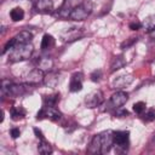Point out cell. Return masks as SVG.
Wrapping results in <instances>:
<instances>
[{
	"instance_id": "cell-1",
	"label": "cell",
	"mask_w": 155,
	"mask_h": 155,
	"mask_svg": "<svg viewBox=\"0 0 155 155\" xmlns=\"http://www.w3.org/2000/svg\"><path fill=\"white\" fill-rule=\"evenodd\" d=\"M111 145H114V138H113V131L108 130L104 132H101L96 134L88 147V153L92 154H105L110 150Z\"/></svg>"
},
{
	"instance_id": "cell-2",
	"label": "cell",
	"mask_w": 155,
	"mask_h": 155,
	"mask_svg": "<svg viewBox=\"0 0 155 155\" xmlns=\"http://www.w3.org/2000/svg\"><path fill=\"white\" fill-rule=\"evenodd\" d=\"M31 53H33V45L30 42L29 44H18V45H15L10 50L8 59L11 62L27 61L30 58Z\"/></svg>"
},
{
	"instance_id": "cell-3",
	"label": "cell",
	"mask_w": 155,
	"mask_h": 155,
	"mask_svg": "<svg viewBox=\"0 0 155 155\" xmlns=\"http://www.w3.org/2000/svg\"><path fill=\"white\" fill-rule=\"evenodd\" d=\"M91 12V4L87 5V2L78 5L70 13V19L73 21H84Z\"/></svg>"
},
{
	"instance_id": "cell-4",
	"label": "cell",
	"mask_w": 155,
	"mask_h": 155,
	"mask_svg": "<svg viewBox=\"0 0 155 155\" xmlns=\"http://www.w3.org/2000/svg\"><path fill=\"white\" fill-rule=\"evenodd\" d=\"M62 116V114L54 108V107H42L40 109V111L38 113V116L36 119L38 120H42V119H50L52 121H56V120H59Z\"/></svg>"
},
{
	"instance_id": "cell-5",
	"label": "cell",
	"mask_w": 155,
	"mask_h": 155,
	"mask_svg": "<svg viewBox=\"0 0 155 155\" xmlns=\"http://www.w3.org/2000/svg\"><path fill=\"white\" fill-rule=\"evenodd\" d=\"M44 80H45V74H44V70L40 68L33 69L24 76V82L28 85H36L42 82Z\"/></svg>"
},
{
	"instance_id": "cell-6",
	"label": "cell",
	"mask_w": 155,
	"mask_h": 155,
	"mask_svg": "<svg viewBox=\"0 0 155 155\" xmlns=\"http://www.w3.org/2000/svg\"><path fill=\"white\" fill-rule=\"evenodd\" d=\"M103 102V93L99 90H96L91 93H88L85 98V103L88 108H96Z\"/></svg>"
},
{
	"instance_id": "cell-7",
	"label": "cell",
	"mask_w": 155,
	"mask_h": 155,
	"mask_svg": "<svg viewBox=\"0 0 155 155\" xmlns=\"http://www.w3.org/2000/svg\"><path fill=\"white\" fill-rule=\"evenodd\" d=\"M78 5H80V0H63V4L58 10V15L61 17H69Z\"/></svg>"
},
{
	"instance_id": "cell-8",
	"label": "cell",
	"mask_w": 155,
	"mask_h": 155,
	"mask_svg": "<svg viewBox=\"0 0 155 155\" xmlns=\"http://www.w3.org/2000/svg\"><path fill=\"white\" fill-rule=\"evenodd\" d=\"M127 99H128V93H127V92L117 91V92H115V93L111 96V98H110V105H111L113 108L119 109V108H121V107L127 102Z\"/></svg>"
},
{
	"instance_id": "cell-9",
	"label": "cell",
	"mask_w": 155,
	"mask_h": 155,
	"mask_svg": "<svg viewBox=\"0 0 155 155\" xmlns=\"http://www.w3.org/2000/svg\"><path fill=\"white\" fill-rule=\"evenodd\" d=\"M113 138H114V144L116 147L126 148L128 145L130 133L127 131H116V132H113Z\"/></svg>"
},
{
	"instance_id": "cell-10",
	"label": "cell",
	"mask_w": 155,
	"mask_h": 155,
	"mask_svg": "<svg viewBox=\"0 0 155 155\" xmlns=\"http://www.w3.org/2000/svg\"><path fill=\"white\" fill-rule=\"evenodd\" d=\"M35 10L40 13H51L53 11L52 0H38L35 4Z\"/></svg>"
},
{
	"instance_id": "cell-11",
	"label": "cell",
	"mask_w": 155,
	"mask_h": 155,
	"mask_svg": "<svg viewBox=\"0 0 155 155\" xmlns=\"http://www.w3.org/2000/svg\"><path fill=\"white\" fill-rule=\"evenodd\" d=\"M69 88L71 92H78L82 90V74L81 73H75L71 76Z\"/></svg>"
},
{
	"instance_id": "cell-12",
	"label": "cell",
	"mask_w": 155,
	"mask_h": 155,
	"mask_svg": "<svg viewBox=\"0 0 155 155\" xmlns=\"http://www.w3.org/2000/svg\"><path fill=\"white\" fill-rule=\"evenodd\" d=\"M132 80H133V78H132V75H130V74H127V75H121V76H119V78H116V79L114 80L113 86H114V88L121 90V88L126 87L127 85H130V84L132 82Z\"/></svg>"
},
{
	"instance_id": "cell-13",
	"label": "cell",
	"mask_w": 155,
	"mask_h": 155,
	"mask_svg": "<svg viewBox=\"0 0 155 155\" xmlns=\"http://www.w3.org/2000/svg\"><path fill=\"white\" fill-rule=\"evenodd\" d=\"M82 34V30L79 29V28H73V29H68L65 33L62 34V39L63 41H73V40H76L81 36Z\"/></svg>"
},
{
	"instance_id": "cell-14",
	"label": "cell",
	"mask_w": 155,
	"mask_h": 155,
	"mask_svg": "<svg viewBox=\"0 0 155 155\" xmlns=\"http://www.w3.org/2000/svg\"><path fill=\"white\" fill-rule=\"evenodd\" d=\"M15 45H18V44H29L33 39V34L29 31V30H23L21 33H18L15 38Z\"/></svg>"
},
{
	"instance_id": "cell-15",
	"label": "cell",
	"mask_w": 155,
	"mask_h": 155,
	"mask_svg": "<svg viewBox=\"0 0 155 155\" xmlns=\"http://www.w3.org/2000/svg\"><path fill=\"white\" fill-rule=\"evenodd\" d=\"M142 28H144L148 33H150L153 29H155V15L148 16V17L142 22Z\"/></svg>"
},
{
	"instance_id": "cell-16",
	"label": "cell",
	"mask_w": 155,
	"mask_h": 155,
	"mask_svg": "<svg viewBox=\"0 0 155 155\" xmlns=\"http://www.w3.org/2000/svg\"><path fill=\"white\" fill-rule=\"evenodd\" d=\"M10 16H11V19H12V21L19 22V21H22V19L24 18V11H23V8H21V7H15V8L11 10Z\"/></svg>"
},
{
	"instance_id": "cell-17",
	"label": "cell",
	"mask_w": 155,
	"mask_h": 155,
	"mask_svg": "<svg viewBox=\"0 0 155 155\" xmlns=\"http://www.w3.org/2000/svg\"><path fill=\"white\" fill-rule=\"evenodd\" d=\"M125 63H126V62H125V59H124L122 56L114 57L113 61H111V64H110V70H111V71H115V70L122 68V67L125 65Z\"/></svg>"
},
{
	"instance_id": "cell-18",
	"label": "cell",
	"mask_w": 155,
	"mask_h": 155,
	"mask_svg": "<svg viewBox=\"0 0 155 155\" xmlns=\"http://www.w3.org/2000/svg\"><path fill=\"white\" fill-rule=\"evenodd\" d=\"M54 45V39L50 34H45L41 40V50H47Z\"/></svg>"
},
{
	"instance_id": "cell-19",
	"label": "cell",
	"mask_w": 155,
	"mask_h": 155,
	"mask_svg": "<svg viewBox=\"0 0 155 155\" xmlns=\"http://www.w3.org/2000/svg\"><path fill=\"white\" fill-rule=\"evenodd\" d=\"M38 150L40 154H44V155H47V154H51L52 153V147L50 145L48 142H46L45 139H41L39 147H38Z\"/></svg>"
},
{
	"instance_id": "cell-20",
	"label": "cell",
	"mask_w": 155,
	"mask_h": 155,
	"mask_svg": "<svg viewBox=\"0 0 155 155\" xmlns=\"http://www.w3.org/2000/svg\"><path fill=\"white\" fill-rule=\"evenodd\" d=\"M24 115H25V111H24V109L21 108V107L12 108V110H11V117H12V120H15V121L23 119Z\"/></svg>"
},
{
	"instance_id": "cell-21",
	"label": "cell",
	"mask_w": 155,
	"mask_h": 155,
	"mask_svg": "<svg viewBox=\"0 0 155 155\" xmlns=\"http://www.w3.org/2000/svg\"><path fill=\"white\" fill-rule=\"evenodd\" d=\"M45 81H46V85L48 87H54L57 84H58V75L54 74V73H50L46 78H45Z\"/></svg>"
},
{
	"instance_id": "cell-22",
	"label": "cell",
	"mask_w": 155,
	"mask_h": 155,
	"mask_svg": "<svg viewBox=\"0 0 155 155\" xmlns=\"http://www.w3.org/2000/svg\"><path fill=\"white\" fill-rule=\"evenodd\" d=\"M58 101H59V94H51V96H46L44 98L45 105H47V107H54Z\"/></svg>"
},
{
	"instance_id": "cell-23",
	"label": "cell",
	"mask_w": 155,
	"mask_h": 155,
	"mask_svg": "<svg viewBox=\"0 0 155 155\" xmlns=\"http://www.w3.org/2000/svg\"><path fill=\"white\" fill-rule=\"evenodd\" d=\"M52 64H53V62H52V59L51 58H47V57H44V58H40L39 59V67L38 68H40V69H50L51 67H52Z\"/></svg>"
},
{
	"instance_id": "cell-24",
	"label": "cell",
	"mask_w": 155,
	"mask_h": 155,
	"mask_svg": "<svg viewBox=\"0 0 155 155\" xmlns=\"http://www.w3.org/2000/svg\"><path fill=\"white\" fill-rule=\"evenodd\" d=\"M145 103L144 102H137L133 104V111L137 113V114H142L144 110H145Z\"/></svg>"
},
{
	"instance_id": "cell-25",
	"label": "cell",
	"mask_w": 155,
	"mask_h": 155,
	"mask_svg": "<svg viewBox=\"0 0 155 155\" xmlns=\"http://www.w3.org/2000/svg\"><path fill=\"white\" fill-rule=\"evenodd\" d=\"M144 120L145 121H153L155 120V109H150L144 114Z\"/></svg>"
},
{
	"instance_id": "cell-26",
	"label": "cell",
	"mask_w": 155,
	"mask_h": 155,
	"mask_svg": "<svg viewBox=\"0 0 155 155\" xmlns=\"http://www.w3.org/2000/svg\"><path fill=\"white\" fill-rule=\"evenodd\" d=\"M101 76H102V71H101V70H94V71L91 74V80H92V81H99Z\"/></svg>"
},
{
	"instance_id": "cell-27",
	"label": "cell",
	"mask_w": 155,
	"mask_h": 155,
	"mask_svg": "<svg viewBox=\"0 0 155 155\" xmlns=\"http://www.w3.org/2000/svg\"><path fill=\"white\" fill-rule=\"evenodd\" d=\"M142 28V23L140 22H131L130 23V29L131 30H138V29H140Z\"/></svg>"
},
{
	"instance_id": "cell-28",
	"label": "cell",
	"mask_w": 155,
	"mask_h": 155,
	"mask_svg": "<svg viewBox=\"0 0 155 155\" xmlns=\"http://www.w3.org/2000/svg\"><path fill=\"white\" fill-rule=\"evenodd\" d=\"M19 134H21V131H19L18 128H12V130H11V136H12V138H17Z\"/></svg>"
},
{
	"instance_id": "cell-29",
	"label": "cell",
	"mask_w": 155,
	"mask_h": 155,
	"mask_svg": "<svg viewBox=\"0 0 155 155\" xmlns=\"http://www.w3.org/2000/svg\"><path fill=\"white\" fill-rule=\"evenodd\" d=\"M134 41H136V39H134V38H132V40H128L127 42H126V41H125V42H122L121 47H122V48H125V47H128V46H130V45H132Z\"/></svg>"
},
{
	"instance_id": "cell-30",
	"label": "cell",
	"mask_w": 155,
	"mask_h": 155,
	"mask_svg": "<svg viewBox=\"0 0 155 155\" xmlns=\"http://www.w3.org/2000/svg\"><path fill=\"white\" fill-rule=\"evenodd\" d=\"M128 114V111L127 110H117L116 111V115L119 116V117H122V116H126Z\"/></svg>"
},
{
	"instance_id": "cell-31",
	"label": "cell",
	"mask_w": 155,
	"mask_h": 155,
	"mask_svg": "<svg viewBox=\"0 0 155 155\" xmlns=\"http://www.w3.org/2000/svg\"><path fill=\"white\" fill-rule=\"evenodd\" d=\"M34 133L36 134V137L38 138H40V139H44V136H42V132L39 130V128H34Z\"/></svg>"
},
{
	"instance_id": "cell-32",
	"label": "cell",
	"mask_w": 155,
	"mask_h": 155,
	"mask_svg": "<svg viewBox=\"0 0 155 155\" xmlns=\"http://www.w3.org/2000/svg\"><path fill=\"white\" fill-rule=\"evenodd\" d=\"M149 34H150V36H151L153 39H155V29H153V30H151Z\"/></svg>"
},
{
	"instance_id": "cell-33",
	"label": "cell",
	"mask_w": 155,
	"mask_h": 155,
	"mask_svg": "<svg viewBox=\"0 0 155 155\" xmlns=\"http://www.w3.org/2000/svg\"><path fill=\"white\" fill-rule=\"evenodd\" d=\"M151 142H153V144H155V133L153 134V139H151Z\"/></svg>"
}]
</instances>
